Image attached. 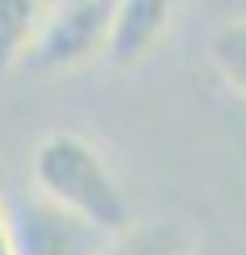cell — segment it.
I'll list each match as a JSON object with an SVG mask.
<instances>
[{
  "label": "cell",
  "instance_id": "obj_1",
  "mask_svg": "<svg viewBox=\"0 0 246 255\" xmlns=\"http://www.w3.org/2000/svg\"><path fill=\"white\" fill-rule=\"evenodd\" d=\"M30 179L43 200L98 226L102 234H119L123 226L136 221L132 200L123 196L102 149L77 132H47L30 153Z\"/></svg>",
  "mask_w": 246,
  "mask_h": 255
},
{
  "label": "cell",
  "instance_id": "obj_2",
  "mask_svg": "<svg viewBox=\"0 0 246 255\" xmlns=\"http://www.w3.org/2000/svg\"><path fill=\"white\" fill-rule=\"evenodd\" d=\"M110 9H115V0H60V4H51L21 64L30 73H68V68L89 64L93 55H106Z\"/></svg>",
  "mask_w": 246,
  "mask_h": 255
},
{
  "label": "cell",
  "instance_id": "obj_3",
  "mask_svg": "<svg viewBox=\"0 0 246 255\" xmlns=\"http://www.w3.org/2000/svg\"><path fill=\"white\" fill-rule=\"evenodd\" d=\"M13 238H17L21 255H98V247L110 234H102L98 226H89V221L73 217L68 209H60V204L38 196L26 217L13 221Z\"/></svg>",
  "mask_w": 246,
  "mask_h": 255
},
{
  "label": "cell",
  "instance_id": "obj_4",
  "mask_svg": "<svg viewBox=\"0 0 246 255\" xmlns=\"http://www.w3.org/2000/svg\"><path fill=\"white\" fill-rule=\"evenodd\" d=\"M174 4L178 0H115L106 60L119 64V68H132V64L149 60L174 21Z\"/></svg>",
  "mask_w": 246,
  "mask_h": 255
},
{
  "label": "cell",
  "instance_id": "obj_5",
  "mask_svg": "<svg viewBox=\"0 0 246 255\" xmlns=\"http://www.w3.org/2000/svg\"><path fill=\"white\" fill-rule=\"evenodd\" d=\"M98 255H200V238L178 217L132 221L98 247Z\"/></svg>",
  "mask_w": 246,
  "mask_h": 255
},
{
  "label": "cell",
  "instance_id": "obj_6",
  "mask_svg": "<svg viewBox=\"0 0 246 255\" xmlns=\"http://www.w3.org/2000/svg\"><path fill=\"white\" fill-rule=\"evenodd\" d=\"M47 9H51V0H0V73L21 64Z\"/></svg>",
  "mask_w": 246,
  "mask_h": 255
},
{
  "label": "cell",
  "instance_id": "obj_7",
  "mask_svg": "<svg viewBox=\"0 0 246 255\" xmlns=\"http://www.w3.org/2000/svg\"><path fill=\"white\" fill-rule=\"evenodd\" d=\"M208 64H212V73L246 102V17H234V21L212 30Z\"/></svg>",
  "mask_w": 246,
  "mask_h": 255
},
{
  "label": "cell",
  "instance_id": "obj_8",
  "mask_svg": "<svg viewBox=\"0 0 246 255\" xmlns=\"http://www.w3.org/2000/svg\"><path fill=\"white\" fill-rule=\"evenodd\" d=\"M0 255H21L17 238H13V221H9V213H4V200H0Z\"/></svg>",
  "mask_w": 246,
  "mask_h": 255
}]
</instances>
